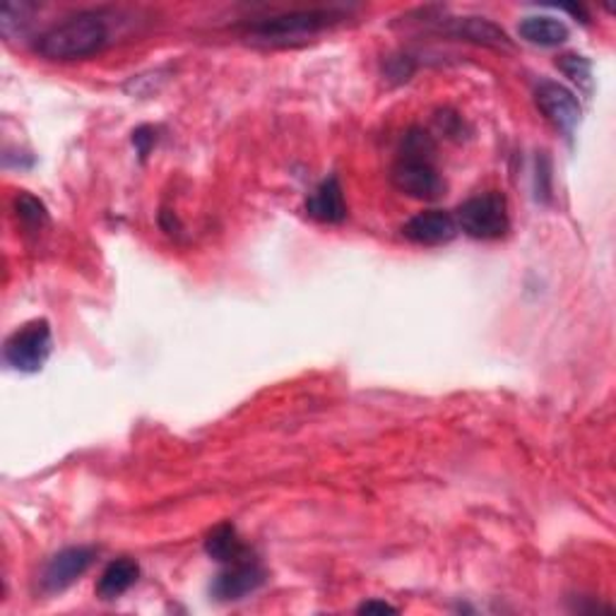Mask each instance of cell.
Listing matches in <instances>:
<instances>
[{
	"instance_id": "3",
	"label": "cell",
	"mask_w": 616,
	"mask_h": 616,
	"mask_svg": "<svg viewBox=\"0 0 616 616\" xmlns=\"http://www.w3.org/2000/svg\"><path fill=\"white\" fill-rule=\"evenodd\" d=\"M347 15L340 10H294V12H284V15H275V18H263L255 20L251 24H246V39L251 44H260V46H299L306 44L313 36H319L321 32L331 30L337 22L345 20Z\"/></svg>"
},
{
	"instance_id": "12",
	"label": "cell",
	"mask_w": 616,
	"mask_h": 616,
	"mask_svg": "<svg viewBox=\"0 0 616 616\" xmlns=\"http://www.w3.org/2000/svg\"><path fill=\"white\" fill-rule=\"evenodd\" d=\"M138 578H140L138 561L121 556L102 571V576L97 581V595L102 599H116L121 595H126L130 587L138 583Z\"/></svg>"
},
{
	"instance_id": "17",
	"label": "cell",
	"mask_w": 616,
	"mask_h": 616,
	"mask_svg": "<svg viewBox=\"0 0 616 616\" xmlns=\"http://www.w3.org/2000/svg\"><path fill=\"white\" fill-rule=\"evenodd\" d=\"M153 143H155V130H153V128L143 126V128H138V130L133 133V145L138 147L140 157H147V153H149V147H153Z\"/></svg>"
},
{
	"instance_id": "11",
	"label": "cell",
	"mask_w": 616,
	"mask_h": 616,
	"mask_svg": "<svg viewBox=\"0 0 616 616\" xmlns=\"http://www.w3.org/2000/svg\"><path fill=\"white\" fill-rule=\"evenodd\" d=\"M306 212L309 217L319 219L323 225H340L347 219V205L342 196V186L331 176L325 179L313 194L306 198Z\"/></svg>"
},
{
	"instance_id": "5",
	"label": "cell",
	"mask_w": 616,
	"mask_h": 616,
	"mask_svg": "<svg viewBox=\"0 0 616 616\" xmlns=\"http://www.w3.org/2000/svg\"><path fill=\"white\" fill-rule=\"evenodd\" d=\"M51 325L49 321L39 319V321H30L24 323L20 331L12 333L6 340V362L8 366L15 368V372L22 374H36L41 372V366L46 364L49 354H51Z\"/></svg>"
},
{
	"instance_id": "6",
	"label": "cell",
	"mask_w": 616,
	"mask_h": 616,
	"mask_svg": "<svg viewBox=\"0 0 616 616\" xmlns=\"http://www.w3.org/2000/svg\"><path fill=\"white\" fill-rule=\"evenodd\" d=\"M535 102H537L540 112L544 114V118L550 121L556 130L571 135L578 128L581 116H583L581 102L568 87L558 85V82H552V80H544L535 90Z\"/></svg>"
},
{
	"instance_id": "4",
	"label": "cell",
	"mask_w": 616,
	"mask_h": 616,
	"mask_svg": "<svg viewBox=\"0 0 616 616\" xmlns=\"http://www.w3.org/2000/svg\"><path fill=\"white\" fill-rule=\"evenodd\" d=\"M458 229L479 241H497L511 227L509 202L497 190L464 200L456 212Z\"/></svg>"
},
{
	"instance_id": "7",
	"label": "cell",
	"mask_w": 616,
	"mask_h": 616,
	"mask_svg": "<svg viewBox=\"0 0 616 616\" xmlns=\"http://www.w3.org/2000/svg\"><path fill=\"white\" fill-rule=\"evenodd\" d=\"M94 550L87 546H71L53 556L44 573H41V591L49 595L63 593L65 587H71L80 576H85V571L92 566Z\"/></svg>"
},
{
	"instance_id": "16",
	"label": "cell",
	"mask_w": 616,
	"mask_h": 616,
	"mask_svg": "<svg viewBox=\"0 0 616 616\" xmlns=\"http://www.w3.org/2000/svg\"><path fill=\"white\" fill-rule=\"evenodd\" d=\"M15 212L22 219V225L32 227V229L44 227L49 222V212L44 208V202L34 198V196H30V194H20L15 198Z\"/></svg>"
},
{
	"instance_id": "10",
	"label": "cell",
	"mask_w": 616,
	"mask_h": 616,
	"mask_svg": "<svg viewBox=\"0 0 616 616\" xmlns=\"http://www.w3.org/2000/svg\"><path fill=\"white\" fill-rule=\"evenodd\" d=\"M441 32L456 36V39L472 41V44H482V46H494V49H511L513 46L509 34H505L501 27H497L494 22H489L487 18L446 20V24H441Z\"/></svg>"
},
{
	"instance_id": "14",
	"label": "cell",
	"mask_w": 616,
	"mask_h": 616,
	"mask_svg": "<svg viewBox=\"0 0 616 616\" xmlns=\"http://www.w3.org/2000/svg\"><path fill=\"white\" fill-rule=\"evenodd\" d=\"M205 552H208L219 564H237L251 556V550L239 540V532L231 523L217 525L208 540H205Z\"/></svg>"
},
{
	"instance_id": "13",
	"label": "cell",
	"mask_w": 616,
	"mask_h": 616,
	"mask_svg": "<svg viewBox=\"0 0 616 616\" xmlns=\"http://www.w3.org/2000/svg\"><path fill=\"white\" fill-rule=\"evenodd\" d=\"M520 39H525L528 44H535L542 49L561 46L568 39V27L550 15H532L525 18L518 27Z\"/></svg>"
},
{
	"instance_id": "1",
	"label": "cell",
	"mask_w": 616,
	"mask_h": 616,
	"mask_svg": "<svg viewBox=\"0 0 616 616\" xmlns=\"http://www.w3.org/2000/svg\"><path fill=\"white\" fill-rule=\"evenodd\" d=\"M106 20L102 10H82L41 34L34 51L46 61H82L97 56L112 41V27Z\"/></svg>"
},
{
	"instance_id": "9",
	"label": "cell",
	"mask_w": 616,
	"mask_h": 616,
	"mask_svg": "<svg viewBox=\"0 0 616 616\" xmlns=\"http://www.w3.org/2000/svg\"><path fill=\"white\" fill-rule=\"evenodd\" d=\"M456 217L446 210H424L403 225V237L419 246H443L458 237Z\"/></svg>"
},
{
	"instance_id": "2",
	"label": "cell",
	"mask_w": 616,
	"mask_h": 616,
	"mask_svg": "<svg viewBox=\"0 0 616 616\" xmlns=\"http://www.w3.org/2000/svg\"><path fill=\"white\" fill-rule=\"evenodd\" d=\"M436 143L427 130H407L400 145L398 161L390 169V181L400 194L415 200H438L446 194V181L438 174L436 164Z\"/></svg>"
},
{
	"instance_id": "8",
	"label": "cell",
	"mask_w": 616,
	"mask_h": 616,
	"mask_svg": "<svg viewBox=\"0 0 616 616\" xmlns=\"http://www.w3.org/2000/svg\"><path fill=\"white\" fill-rule=\"evenodd\" d=\"M268 581L265 568L258 564L253 556L237 561V564H227V571L217 576L212 585V595L222 602L243 599L246 595L255 593L258 587H263Z\"/></svg>"
},
{
	"instance_id": "15",
	"label": "cell",
	"mask_w": 616,
	"mask_h": 616,
	"mask_svg": "<svg viewBox=\"0 0 616 616\" xmlns=\"http://www.w3.org/2000/svg\"><path fill=\"white\" fill-rule=\"evenodd\" d=\"M556 65L561 73L576 82L578 90L593 92V65L585 56H578V53H566V56H561L556 61Z\"/></svg>"
},
{
	"instance_id": "18",
	"label": "cell",
	"mask_w": 616,
	"mask_h": 616,
	"mask_svg": "<svg viewBox=\"0 0 616 616\" xmlns=\"http://www.w3.org/2000/svg\"><path fill=\"white\" fill-rule=\"evenodd\" d=\"M359 612H362V614H386V612L395 614L398 609H395L393 605H388V602H376V599H372V602H364V605L359 607Z\"/></svg>"
}]
</instances>
